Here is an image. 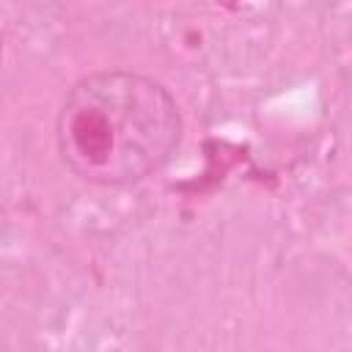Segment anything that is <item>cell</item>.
<instances>
[{
    "mask_svg": "<svg viewBox=\"0 0 352 352\" xmlns=\"http://www.w3.org/2000/svg\"><path fill=\"white\" fill-rule=\"evenodd\" d=\"M55 140L60 162L104 187L160 170L182 140V113L165 85L135 72H96L66 94Z\"/></svg>",
    "mask_w": 352,
    "mask_h": 352,
    "instance_id": "cell-1",
    "label": "cell"
}]
</instances>
